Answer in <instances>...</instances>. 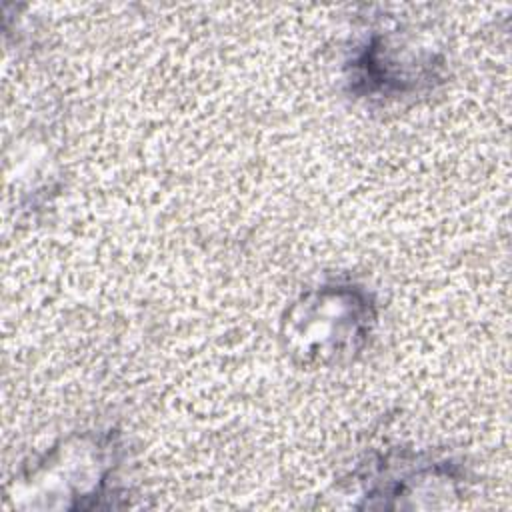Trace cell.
I'll return each instance as SVG.
<instances>
[{"instance_id":"1","label":"cell","mask_w":512,"mask_h":512,"mask_svg":"<svg viewBox=\"0 0 512 512\" xmlns=\"http://www.w3.org/2000/svg\"><path fill=\"white\" fill-rule=\"evenodd\" d=\"M374 322L366 294L352 286H322L296 302L288 314L284 338L306 364L350 358L362 348Z\"/></svg>"}]
</instances>
